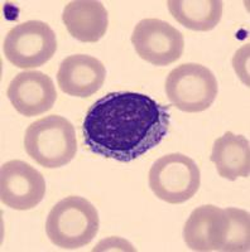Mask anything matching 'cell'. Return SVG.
<instances>
[{
    "label": "cell",
    "instance_id": "4",
    "mask_svg": "<svg viewBox=\"0 0 250 252\" xmlns=\"http://www.w3.org/2000/svg\"><path fill=\"white\" fill-rule=\"evenodd\" d=\"M152 192L161 201L181 204L197 193L201 173L193 159L181 153H172L155 160L148 175Z\"/></svg>",
    "mask_w": 250,
    "mask_h": 252
},
{
    "label": "cell",
    "instance_id": "11",
    "mask_svg": "<svg viewBox=\"0 0 250 252\" xmlns=\"http://www.w3.org/2000/svg\"><path fill=\"white\" fill-rule=\"evenodd\" d=\"M226 224L225 209L213 204L197 207L183 227L184 242L192 251H221Z\"/></svg>",
    "mask_w": 250,
    "mask_h": 252
},
{
    "label": "cell",
    "instance_id": "12",
    "mask_svg": "<svg viewBox=\"0 0 250 252\" xmlns=\"http://www.w3.org/2000/svg\"><path fill=\"white\" fill-rule=\"evenodd\" d=\"M62 22L75 39L83 43H95L107 33L109 15L100 1L75 0L65 6Z\"/></svg>",
    "mask_w": 250,
    "mask_h": 252
},
{
    "label": "cell",
    "instance_id": "14",
    "mask_svg": "<svg viewBox=\"0 0 250 252\" xmlns=\"http://www.w3.org/2000/svg\"><path fill=\"white\" fill-rule=\"evenodd\" d=\"M167 5L172 17L191 31H211L222 17L220 0H170Z\"/></svg>",
    "mask_w": 250,
    "mask_h": 252
},
{
    "label": "cell",
    "instance_id": "2",
    "mask_svg": "<svg viewBox=\"0 0 250 252\" xmlns=\"http://www.w3.org/2000/svg\"><path fill=\"white\" fill-rule=\"evenodd\" d=\"M99 227L98 209L78 195L61 199L51 209L46 220L49 241L65 250H76L89 245L98 235Z\"/></svg>",
    "mask_w": 250,
    "mask_h": 252
},
{
    "label": "cell",
    "instance_id": "7",
    "mask_svg": "<svg viewBox=\"0 0 250 252\" xmlns=\"http://www.w3.org/2000/svg\"><path fill=\"white\" fill-rule=\"evenodd\" d=\"M132 43L139 57L154 66H168L182 57L184 39L181 32L164 20H141L132 34Z\"/></svg>",
    "mask_w": 250,
    "mask_h": 252
},
{
    "label": "cell",
    "instance_id": "3",
    "mask_svg": "<svg viewBox=\"0 0 250 252\" xmlns=\"http://www.w3.org/2000/svg\"><path fill=\"white\" fill-rule=\"evenodd\" d=\"M24 148L29 157L47 169L66 165L77 152L75 127L60 115L35 121L24 135Z\"/></svg>",
    "mask_w": 250,
    "mask_h": 252
},
{
    "label": "cell",
    "instance_id": "5",
    "mask_svg": "<svg viewBox=\"0 0 250 252\" xmlns=\"http://www.w3.org/2000/svg\"><path fill=\"white\" fill-rule=\"evenodd\" d=\"M218 86L215 75L199 63H183L170 72L166 94L173 106L184 112H201L214 103Z\"/></svg>",
    "mask_w": 250,
    "mask_h": 252
},
{
    "label": "cell",
    "instance_id": "1",
    "mask_svg": "<svg viewBox=\"0 0 250 252\" xmlns=\"http://www.w3.org/2000/svg\"><path fill=\"white\" fill-rule=\"evenodd\" d=\"M170 106L148 94L110 92L87 110L83 143L94 154L129 163L158 145L168 134Z\"/></svg>",
    "mask_w": 250,
    "mask_h": 252
},
{
    "label": "cell",
    "instance_id": "8",
    "mask_svg": "<svg viewBox=\"0 0 250 252\" xmlns=\"http://www.w3.org/2000/svg\"><path fill=\"white\" fill-rule=\"evenodd\" d=\"M46 193L43 175L23 160H9L0 170V198L15 211H29L42 202Z\"/></svg>",
    "mask_w": 250,
    "mask_h": 252
},
{
    "label": "cell",
    "instance_id": "15",
    "mask_svg": "<svg viewBox=\"0 0 250 252\" xmlns=\"http://www.w3.org/2000/svg\"><path fill=\"white\" fill-rule=\"evenodd\" d=\"M227 217L226 231L222 241L221 251H249L250 247V215L248 211L239 208L225 209Z\"/></svg>",
    "mask_w": 250,
    "mask_h": 252
},
{
    "label": "cell",
    "instance_id": "6",
    "mask_svg": "<svg viewBox=\"0 0 250 252\" xmlns=\"http://www.w3.org/2000/svg\"><path fill=\"white\" fill-rule=\"evenodd\" d=\"M57 51V38L51 27L40 20H28L8 32L4 55L18 68H36L48 62Z\"/></svg>",
    "mask_w": 250,
    "mask_h": 252
},
{
    "label": "cell",
    "instance_id": "10",
    "mask_svg": "<svg viewBox=\"0 0 250 252\" xmlns=\"http://www.w3.org/2000/svg\"><path fill=\"white\" fill-rule=\"evenodd\" d=\"M107 69L98 58L73 55L65 58L57 72L61 91L75 97H90L103 87Z\"/></svg>",
    "mask_w": 250,
    "mask_h": 252
},
{
    "label": "cell",
    "instance_id": "13",
    "mask_svg": "<svg viewBox=\"0 0 250 252\" xmlns=\"http://www.w3.org/2000/svg\"><path fill=\"white\" fill-rule=\"evenodd\" d=\"M210 160L215 164L220 177L236 181V178H248L250 174V144L243 135L226 131L216 139Z\"/></svg>",
    "mask_w": 250,
    "mask_h": 252
},
{
    "label": "cell",
    "instance_id": "9",
    "mask_svg": "<svg viewBox=\"0 0 250 252\" xmlns=\"http://www.w3.org/2000/svg\"><path fill=\"white\" fill-rule=\"evenodd\" d=\"M6 94L14 109L27 118L49 111L57 100L52 78L39 71L18 73L9 83Z\"/></svg>",
    "mask_w": 250,
    "mask_h": 252
}]
</instances>
